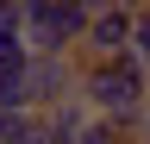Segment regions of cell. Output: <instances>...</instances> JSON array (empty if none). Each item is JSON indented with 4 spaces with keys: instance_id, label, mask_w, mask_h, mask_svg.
Instances as JSON below:
<instances>
[{
    "instance_id": "1",
    "label": "cell",
    "mask_w": 150,
    "mask_h": 144,
    "mask_svg": "<svg viewBox=\"0 0 150 144\" xmlns=\"http://www.w3.org/2000/svg\"><path fill=\"white\" fill-rule=\"evenodd\" d=\"M88 94H94V106H106V113L138 106V94H144V69L131 63V50H125V57H100V69L88 75Z\"/></svg>"
},
{
    "instance_id": "2",
    "label": "cell",
    "mask_w": 150,
    "mask_h": 144,
    "mask_svg": "<svg viewBox=\"0 0 150 144\" xmlns=\"http://www.w3.org/2000/svg\"><path fill=\"white\" fill-rule=\"evenodd\" d=\"M131 25H138V13H88V57L100 63V57H125V44H131Z\"/></svg>"
},
{
    "instance_id": "3",
    "label": "cell",
    "mask_w": 150,
    "mask_h": 144,
    "mask_svg": "<svg viewBox=\"0 0 150 144\" xmlns=\"http://www.w3.org/2000/svg\"><path fill=\"white\" fill-rule=\"evenodd\" d=\"M131 44H138V57L150 63V13H138V25H131Z\"/></svg>"
},
{
    "instance_id": "4",
    "label": "cell",
    "mask_w": 150,
    "mask_h": 144,
    "mask_svg": "<svg viewBox=\"0 0 150 144\" xmlns=\"http://www.w3.org/2000/svg\"><path fill=\"white\" fill-rule=\"evenodd\" d=\"M81 144H119V125H88Z\"/></svg>"
},
{
    "instance_id": "5",
    "label": "cell",
    "mask_w": 150,
    "mask_h": 144,
    "mask_svg": "<svg viewBox=\"0 0 150 144\" xmlns=\"http://www.w3.org/2000/svg\"><path fill=\"white\" fill-rule=\"evenodd\" d=\"M88 13H106V6H131V0H81Z\"/></svg>"
}]
</instances>
